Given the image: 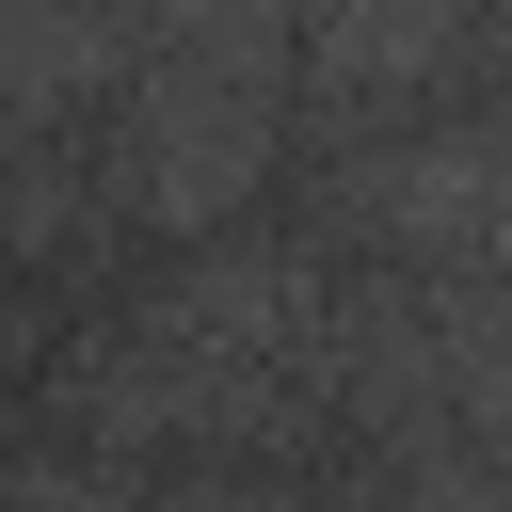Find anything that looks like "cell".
Wrapping results in <instances>:
<instances>
[{
	"mask_svg": "<svg viewBox=\"0 0 512 512\" xmlns=\"http://www.w3.org/2000/svg\"><path fill=\"white\" fill-rule=\"evenodd\" d=\"M384 208H400V224H448V240H480V256H512V112L432 128V144L384 176Z\"/></svg>",
	"mask_w": 512,
	"mask_h": 512,
	"instance_id": "6da1fadb",
	"label": "cell"
},
{
	"mask_svg": "<svg viewBox=\"0 0 512 512\" xmlns=\"http://www.w3.org/2000/svg\"><path fill=\"white\" fill-rule=\"evenodd\" d=\"M112 64H144V48L128 32H64V16H0V144L16 128H64V96L112 80Z\"/></svg>",
	"mask_w": 512,
	"mask_h": 512,
	"instance_id": "7a4b0ae2",
	"label": "cell"
}]
</instances>
